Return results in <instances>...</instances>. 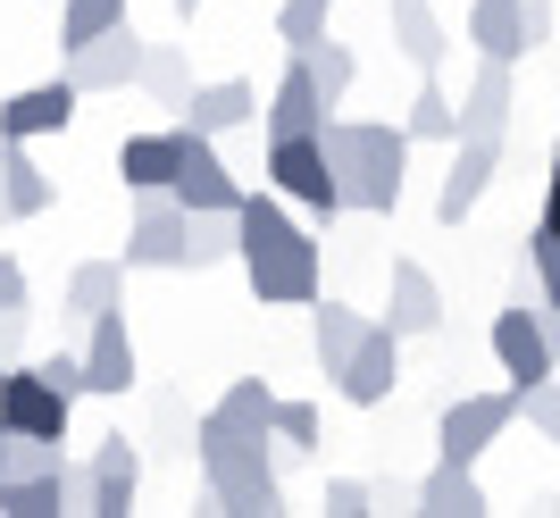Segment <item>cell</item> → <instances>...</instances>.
<instances>
[{
	"instance_id": "cell-32",
	"label": "cell",
	"mask_w": 560,
	"mask_h": 518,
	"mask_svg": "<svg viewBox=\"0 0 560 518\" xmlns=\"http://www.w3.org/2000/svg\"><path fill=\"white\" fill-rule=\"evenodd\" d=\"M518 268H527V284H536V309H544V327L560 334V235H527V259H518Z\"/></svg>"
},
{
	"instance_id": "cell-3",
	"label": "cell",
	"mask_w": 560,
	"mask_h": 518,
	"mask_svg": "<svg viewBox=\"0 0 560 518\" xmlns=\"http://www.w3.org/2000/svg\"><path fill=\"white\" fill-rule=\"evenodd\" d=\"M243 276H252L259 309H302V302H318V243H310L302 226H284L277 243H259V251L243 259Z\"/></svg>"
},
{
	"instance_id": "cell-1",
	"label": "cell",
	"mask_w": 560,
	"mask_h": 518,
	"mask_svg": "<svg viewBox=\"0 0 560 518\" xmlns=\"http://www.w3.org/2000/svg\"><path fill=\"white\" fill-rule=\"evenodd\" d=\"M318 151L335 167V201L360 217H394L401 210V167H410V134L385 118H327Z\"/></svg>"
},
{
	"instance_id": "cell-47",
	"label": "cell",
	"mask_w": 560,
	"mask_h": 518,
	"mask_svg": "<svg viewBox=\"0 0 560 518\" xmlns=\"http://www.w3.org/2000/svg\"><path fill=\"white\" fill-rule=\"evenodd\" d=\"M552 160H560V142H552Z\"/></svg>"
},
{
	"instance_id": "cell-36",
	"label": "cell",
	"mask_w": 560,
	"mask_h": 518,
	"mask_svg": "<svg viewBox=\"0 0 560 518\" xmlns=\"http://www.w3.org/2000/svg\"><path fill=\"white\" fill-rule=\"evenodd\" d=\"M109 25H126V0H68V9H59V50L93 43V34H109Z\"/></svg>"
},
{
	"instance_id": "cell-37",
	"label": "cell",
	"mask_w": 560,
	"mask_h": 518,
	"mask_svg": "<svg viewBox=\"0 0 560 518\" xmlns=\"http://www.w3.org/2000/svg\"><path fill=\"white\" fill-rule=\"evenodd\" d=\"M327 17H335V0H277V34H284V50L318 43V34H327Z\"/></svg>"
},
{
	"instance_id": "cell-5",
	"label": "cell",
	"mask_w": 560,
	"mask_h": 518,
	"mask_svg": "<svg viewBox=\"0 0 560 518\" xmlns=\"http://www.w3.org/2000/svg\"><path fill=\"white\" fill-rule=\"evenodd\" d=\"M486 343H493V360H502V377H511V385H536V377H552V368H560V334L544 327V309L518 302V293L493 309Z\"/></svg>"
},
{
	"instance_id": "cell-30",
	"label": "cell",
	"mask_w": 560,
	"mask_h": 518,
	"mask_svg": "<svg viewBox=\"0 0 560 518\" xmlns=\"http://www.w3.org/2000/svg\"><path fill=\"white\" fill-rule=\"evenodd\" d=\"M360 334H369V318H360V309L318 302V318H310V352H318V368H327V377L351 360V343H360Z\"/></svg>"
},
{
	"instance_id": "cell-35",
	"label": "cell",
	"mask_w": 560,
	"mask_h": 518,
	"mask_svg": "<svg viewBox=\"0 0 560 518\" xmlns=\"http://www.w3.org/2000/svg\"><path fill=\"white\" fill-rule=\"evenodd\" d=\"M59 469H68L59 435H9L0 444V476H59Z\"/></svg>"
},
{
	"instance_id": "cell-40",
	"label": "cell",
	"mask_w": 560,
	"mask_h": 518,
	"mask_svg": "<svg viewBox=\"0 0 560 518\" xmlns=\"http://www.w3.org/2000/svg\"><path fill=\"white\" fill-rule=\"evenodd\" d=\"M34 368H43L68 401H84V360H75V352H50V360H34Z\"/></svg>"
},
{
	"instance_id": "cell-10",
	"label": "cell",
	"mask_w": 560,
	"mask_h": 518,
	"mask_svg": "<svg viewBox=\"0 0 560 518\" xmlns=\"http://www.w3.org/2000/svg\"><path fill=\"white\" fill-rule=\"evenodd\" d=\"M75 476H84V510H93V518H126L135 494H142V451L126 444V435H101L93 460H84Z\"/></svg>"
},
{
	"instance_id": "cell-46",
	"label": "cell",
	"mask_w": 560,
	"mask_h": 518,
	"mask_svg": "<svg viewBox=\"0 0 560 518\" xmlns=\"http://www.w3.org/2000/svg\"><path fill=\"white\" fill-rule=\"evenodd\" d=\"M0 368H9V352H0Z\"/></svg>"
},
{
	"instance_id": "cell-12",
	"label": "cell",
	"mask_w": 560,
	"mask_h": 518,
	"mask_svg": "<svg viewBox=\"0 0 560 518\" xmlns=\"http://www.w3.org/2000/svg\"><path fill=\"white\" fill-rule=\"evenodd\" d=\"M84 393H126L135 385V334H126V302L117 309H101V318H84Z\"/></svg>"
},
{
	"instance_id": "cell-9",
	"label": "cell",
	"mask_w": 560,
	"mask_h": 518,
	"mask_svg": "<svg viewBox=\"0 0 560 518\" xmlns=\"http://www.w3.org/2000/svg\"><path fill=\"white\" fill-rule=\"evenodd\" d=\"M394 377H401V334L385 318H369V334L351 343V360L335 368V393L351 410H376V401H394Z\"/></svg>"
},
{
	"instance_id": "cell-6",
	"label": "cell",
	"mask_w": 560,
	"mask_h": 518,
	"mask_svg": "<svg viewBox=\"0 0 560 518\" xmlns=\"http://www.w3.org/2000/svg\"><path fill=\"white\" fill-rule=\"evenodd\" d=\"M59 75H68L75 93H135V75H142V34H135V17L109 25V34H93V43H75Z\"/></svg>"
},
{
	"instance_id": "cell-14",
	"label": "cell",
	"mask_w": 560,
	"mask_h": 518,
	"mask_svg": "<svg viewBox=\"0 0 560 518\" xmlns=\"http://www.w3.org/2000/svg\"><path fill=\"white\" fill-rule=\"evenodd\" d=\"M75 84L68 75H50V84H25V93H9L0 101V134L9 142H43V134H68L75 126Z\"/></svg>"
},
{
	"instance_id": "cell-22",
	"label": "cell",
	"mask_w": 560,
	"mask_h": 518,
	"mask_svg": "<svg viewBox=\"0 0 560 518\" xmlns=\"http://www.w3.org/2000/svg\"><path fill=\"white\" fill-rule=\"evenodd\" d=\"M468 43L477 59H527V25H518V0H468Z\"/></svg>"
},
{
	"instance_id": "cell-25",
	"label": "cell",
	"mask_w": 560,
	"mask_h": 518,
	"mask_svg": "<svg viewBox=\"0 0 560 518\" xmlns=\"http://www.w3.org/2000/svg\"><path fill=\"white\" fill-rule=\"evenodd\" d=\"M126 302V268L117 259H84L68 276V293H59V309H68V327H84V318H101V309Z\"/></svg>"
},
{
	"instance_id": "cell-41",
	"label": "cell",
	"mask_w": 560,
	"mask_h": 518,
	"mask_svg": "<svg viewBox=\"0 0 560 518\" xmlns=\"http://www.w3.org/2000/svg\"><path fill=\"white\" fill-rule=\"evenodd\" d=\"M327 510H343V518L376 510V502H369V476H327Z\"/></svg>"
},
{
	"instance_id": "cell-17",
	"label": "cell",
	"mask_w": 560,
	"mask_h": 518,
	"mask_svg": "<svg viewBox=\"0 0 560 518\" xmlns=\"http://www.w3.org/2000/svg\"><path fill=\"white\" fill-rule=\"evenodd\" d=\"M385 327H394L401 343H419V334L444 327V284L427 276L419 259H394V276H385Z\"/></svg>"
},
{
	"instance_id": "cell-7",
	"label": "cell",
	"mask_w": 560,
	"mask_h": 518,
	"mask_svg": "<svg viewBox=\"0 0 560 518\" xmlns=\"http://www.w3.org/2000/svg\"><path fill=\"white\" fill-rule=\"evenodd\" d=\"M268 176H277V192H284V201H302L310 217H343V201H335V167H327V151H318V134L268 142Z\"/></svg>"
},
{
	"instance_id": "cell-39",
	"label": "cell",
	"mask_w": 560,
	"mask_h": 518,
	"mask_svg": "<svg viewBox=\"0 0 560 518\" xmlns=\"http://www.w3.org/2000/svg\"><path fill=\"white\" fill-rule=\"evenodd\" d=\"M284 451H318V401H277V419H268Z\"/></svg>"
},
{
	"instance_id": "cell-16",
	"label": "cell",
	"mask_w": 560,
	"mask_h": 518,
	"mask_svg": "<svg viewBox=\"0 0 560 518\" xmlns=\"http://www.w3.org/2000/svg\"><path fill=\"white\" fill-rule=\"evenodd\" d=\"M167 118L185 126V134H210V142H218V134H234V126L259 118V93L243 84V75H218V84H192V93L176 101Z\"/></svg>"
},
{
	"instance_id": "cell-34",
	"label": "cell",
	"mask_w": 560,
	"mask_h": 518,
	"mask_svg": "<svg viewBox=\"0 0 560 518\" xmlns=\"http://www.w3.org/2000/svg\"><path fill=\"white\" fill-rule=\"evenodd\" d=\"M25 327H34V284H25V268L9 251H0V352H18Z\"/></svg>"
},
{
	"instance_id": "cell-31",
	"label": "cell",
	"mask_w": 560,
	"mask_h": 518,
	"mask_svg": "<svg viewBox=\"0 0 560 518\" xmlns=\"http://www.w3.org/2000/svg\"><path fill=\"white\" fill-rule=\"evenodd\" d=\"M234 259V210H185V268Z\"/></svg>"
},
{
	"instance_id": "cell-27",
	"label": "cell",
	"mask_w": 560,
	"mask_h": 518,
	"mask_svg": "<svg viewBox=\"0 0 560 518\" xmlns=\"http://www.w3.org/2000/svg\"><path fill=\"white\" fill-rule=\"evenodd\" d=\"M401 134L410 142H460V109H452V93L435 84V75H419V93H410V109H401Z\"/></svg>"
},
{
	"instance_id": "cell-19",
	"label": "cell",
	"mask_w": 560,
	"mask_h": 518,
	"mask_svg": "<svg viewBox=\"0 0 560 518\" xmlns=\"http://www.w3.org/2000/svg\"><path fill=\"white\" fill-rule=\"evenodd\" d=\"M493 167H502V142H452V176H444V192H435V226H460V217L486 201Z\"/></svg>"
},
{
	"instance_id": "cell-42",
	"label": "cell",
	"mask_w": 560,
	"mask_h": 518,
	"mask_svg": "<svg viewBox=\"0 0 560 518\" xmlns=\"http://www.w3.org/2000/svg\"><path fill=\"white\" fill-rule=\"evenodd\" d=\"M518 25H527V50L552 43V0H518Z\"/></svg>"
},
{
	"instance_id": "cell-21",
	"label": "cell",
	"mask_w": 560,
	"mask_h": 518,
	"mask_svg": "<svg viewBox=\"0 0 560 518\" xmlns=\"http://www.w3.org/2000/svg\"><path fill=\"white\" fill-rule=\"evenodd\" d=\"M50 201H59V185L34 167V151L0 134V217H18V226H25V217H43Z\"/></svg>"
},
{
	"instance_id": "cell-24",
	"label": "cell",
	"mask_w": 560,
	"mask_h": 518,
	"mask_svg": "<svg viewBox=\"0 0 560 518\" xmlns=\"http://www.w3.org/2000/svg\"><path fill=\"white\" fill-rule=\"evenodd\" d=\"M394 50H401L419 75H435V68H444V50H452V43H444V17H435L427 0H394Z\"/></svg>"
},
{
	"instance_id": "cell-45",
	"label": "cell",
	"mask_w": 560,
	"mask_h": 518,
	"mask_svg": "<svg viewBox=\"0 0 560 518\" xmlns=\"http://www.w3.org/2000/svg\"><path fill=\"white\" fill-rule=\"evenodd\" d=\"M0 444H9V426H0Z\"/></svg>"
},
{
	"instance_id": "cell-28",
	"label": "cell",
	"mask_w": 560,
	"mask_h": 518,
	"mask_svg": "<svg viewBox=\"0 0 560 518\" xmlns=\"http://www.w3.org/2000/svg\"><path fill=\"white\" fill-rule=\"evenodd\" d=\"M50 510H75L68 469L59 476H0V518H50Z\"/></svg>"
},
{
	"instance_id": "cell-26",
	"label": "cell",
	"mask_w": 560,
	"mask_h": 518,
	"mask_svg": "<svg viewBox=\"0 0 560 518\" xmlns=\"http://www.w3.org/2000/svg\"><path fill=\"white\" fill-rule=\"evenodd\" d=\"M293 59H302V68H310V84H318V101H327V109H343V93H351V84H360V59H351V43H335V34H318V43H302V50H293Z\"/></svg>"
},
{
	"instance_id": "cell-2",
	"label": "cell",
	"mask_w": 560,
	"mask_h": 518,
	"mask_svg": "<svg viewBox=\"0 0 560 518\" xmlns=\"http://www.w3.org/2000/svg\"><path fill=\"white\" fill-rule=\"evenodd\" d=\"M277 435H252V426H226V419H192V460H201V485H210L218 510L234 518H268L284 510V485H277V460H268Z\"/></svg>"
},
{
	"instance_id": "cell-33",
	"label": "cell",
	"mask_w": 560,
	"mask_h": 518,
	"mask_svg": "<svg viewBox=\"0 0 560 518\" xmlns=\"http://www.w3.org/2000/svg\"><path fill=\"white\" fill-rule=\"evenodd\" d=\"M210 419H226V426H252V435H268V419H277V393H268V377H234L226 393L210 401Z\"/></svg>"
},
{
	"instance_id": "cell-38",
	"label": "cell",
	"mask_w": 560,
	"mask_h": 518,
	"mask_svg": "<svg viewBox=\"0 0 560 518\" xmlns=\"http://www.w3.org/2000/svg\"><path fill=\"white\" fill-rule=\"evenodd\" d=\"M518 419L536 426L544 444H560V377H536V385H518Z\"/></svg>"
},
{
	"instance_id": "cell-29",
	"label": "cell",
	"mask_w": 560,
	"mask_h": 518,
	"mask_svg": "<svg viewBox=\"0 0 560 518\" xmlns=\"http://www.w3.org/2000/svg\"><path fill=\"white\" fill-rule=\"evenodd\" d=\"M135 84L160 101V109H176V101L192 93V59H185V43H142V75H135Z\"/></svg>"
},
{
	"instance_id": "cell-8",
	"label": "cell",
	"mask_w": 560,
	"mask_h": 518,
	"mask_svg": "<svg viewBox=\"0 0 560 518\" xmlns=\"http://www.w3.org/2000/svg\"><path fill=\"white\" fill-rule=\"evenodd\" d=\"M68 419H75V401L43 368H0V426L9 435H59L68 444Z\"/></svg>"
},
{
	"instance_id": "cell-23",
	"label": "cell",
	"mask_w": 560,
	"mask_h": 518,
	"mask_svg": "<svg viewBox=\"0 0 560 518\" xmlns=\"http://www.w3.org/2000/svg\"><path fill=\"white\" fill-rule=\"evenodd\" d=\"M419 510H435V518H477V510H493V502H486V485H477V469L435 460V469L419 476Z\"/></svg>"
},
{
	"instance_id": "cell-20",
	"label": "cell",
	"mask_w": 560,
	"mask_h": 518,
	"mask_svg": "<svg viewBox=\"0 0 560 518\" xmlns=\"http://www.w3.org/2000/svg\"><path fill=\"white\" fill-rule=\"evenodd\" d=\"M176 160H185V126H160V134H126V142H117V176H126V192H167Z\"/></svg>"
},
{
	"instance_id": "cell-11",
	"label": "cell",
	"mask_w": 560,
	"mask_h": 518,
	"mask_svg": "<svg viewBox=\"0 0 560 518\" xmlns=\"http://www.w3.org/2000/svg\"><path fill=\"white\" fill-rule=\"evenodd\" d=\"M167 201H176V210H234V201H243V176L218 160L210 134H185V160L167 176Z\"/></svg>"
},
{
	"instance_id": "cell-43",
	"label": "cell",
	"mask_w": 560,
	"mask_h": 518,
	"mask_svg": "<svg viewBox=\"0 0 560 518\" xmlns=\"http://www.w3.org/2000/svg\"><path fill=\"white\" fill-rule=\"evenodd\" d=\"M536 226H544V235H560V160H552V176H544V210H536Z\"/></svg>"
},
{
	"instance_id": "cell-44",
	"label": "cell",
	"mask_w": 560,
	"mask_h": 518,
	"mask_svg": "<svg viewBox=\"0 0 560 518\" xmlns=\"http://www.w3.org/2000/svg\"><path fill=\"white\" fill-rule=\"evenodd\" d=\"M167 9H176V17H201V0H167Z\"/></svg>"
},
{
	"instance_id": "cell-13",
	"label": "cell",
	"mask_w": 560,
	"mask_h": 518,
	"mask_svg": "<svg viewBox=\"0 0 560 518\" xmlns=\"http://www.w3.org/2000/svg\"><path fill=\"white\" fill-rule=\"evenodd\" d=\"M126 268H185V210L167 192H135V226H126Z\"/></svg>"
},
{
	"instance_id": "cell-15",
	"label": "cell",
	"mask_w": 560,
	"mask_h": 518,
	"mask_svg": "<svg viewBox=\"0 0 560 518\" xmlns=\"http://www.w3.org/2000/svg\"><path fill=\"white\" fill-rule=\"evenodd\" d=\"M452 109H460V142H502L511 134V109H518L511 59H477V75H468V93Z\"/></svg>"
},
{
	"instance_id": "cell-18",
	"label": "cell",
	"mask_w": 560,
	"mask_h": 518,
	"mask_svg": "<svg viewBox=\"0 0 560 518\" xmlns=\"http://www.w3.org/2000/svg\"><path fill=\"white\" fill-rule=\"evenodd\" d=\"M335 109L318 101V84H310V68L284 50V75H277V93H268V109H259V134L268 142H284V134H318Z\"/></svg>"
},
{
	"instance_id": "cell-4",
	"label": "cell",
	"mask_w": 560,
	"mask_h": 518,
	"mask_svg": "<svg viewBox=\"0 0 560 518\" xmlns=\"http://www.w3.org/2000/svg\"><path fill=\"white\" fill-rule=\"evenodd\" d=\"M511 419H518V385L511 393H460V401H444V419H435V451L460 460V469H477V460L511 435Z\"/></svg>"
}]
</instances>
